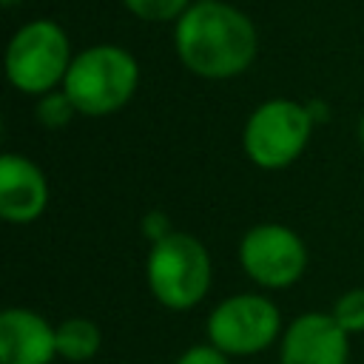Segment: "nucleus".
Wrapping results in <instances>:
<instances>
[{"label":"nucleus","instance_id":"obj_2","mask_svg":"<svg viewBox=\"0 0 364 364\" xmlns=\"http://www.w3.org/2000/svg\"><path fill=\"white\" fill-rule=\"evenodd\" d=\"M136 85H139L136 57L122 46L97 43L74 54L71 68L60 88L68 94L77 114L108 117L131 102Z\"/></svg>","mask_w":364,"mask_h":364},{"label":"nucleus","instance_id":"obj_8","mask_svg":"<svg viewBox=\"0 0 364 364\" xmlns=\"http://www.w3.org/2000/svg\"><path fill=\"white\" fill-rule=\"evenodd\" d=\"M350 344L333 313L299 316L282 338V364H347Z\"/></svg>","mask_w":364,"mask_h":364},{"label":"nucleus","instance_id":"obj_12","mask_svg":"<svg viewBox=\"0 0 364 364\" xmlns=\"http://www.w3.org/2000/svg\"><path fill=\"white\" fill-rule=\"evenodd\" d=\"M193 0H122L125 11L145 23H176Z\"/></svg>","mask_w":364,"mask_h":364},{"label":"nucleus","instance_id":"obj_11","mask_svg":"<svg viewBox=\"0 0 364 364\" xmlns=\"http://www.w3.org/2000/svg\"><path fill=\"white\" fill-rule=\"evenodd\" d=\"M100 350V330L88 318H65L57 324V355L65 361H88Z\"/></svg>","mask_w":364,"mask_h":364},{"label":"nucleus","instance_id":"obj_4","mask_svg":"<svg viewBox=\"0 0 364 364\" xmlns=\"http://www.w3.org/2000/svg\"><path fill=\"white\" fill-rule=\"evenodd\" d=\"M148 287L168 310H191L210 287V256L191 233H168L148 253Z\"/></svg>","mask_w":364,"mask_h":364},{"label":"nucleus","instance_id":"obj_16","mask_svg":"<svg viewBox=\"0 0 364 364\" xmlns=\"http://www.w3.org/2000/svg\"><path fill=\"white\" fill-rule=\"evenodd\" d=\"M358 139H361V145H364V117H361V122H358Z\"/></svg>","mask_w":364,"mask_h":364},{"label":"nucleus","instance_id":"obj_9","mask_svg":"<svg viewBox=\"0 0 364 364\" xmlns=\"http://www.w3.org/2000/svg\"><path fill=\"white\" fill-rule=\"evenodd\" d=\"M48 205L46 173L23 154L0 156V216L14 225L34 222Z\"/></svg>","mask_w":364,"mask_h":364},{"label":"nucleus","instance_id":"obj_13","mask_svg":"<svg viewBox=\"0 0 364 364\" xmlns=\"http://www.w3.org/2000/svg\"><path fill=\"white\" fill-rule=\"evenodd\" d=\"M333 318L338 321V327L347 336L364 333V287H353V290L341 293L338 301L333 304Z\"/></svg>","mask_w":364,"mask_h":364},{"label":"nucleus","instance_id":"obj_5","mask_svg":"<svg viewBox=\"0 0 364 364\" xmlns=\"http://www.w3.org/2000/svg\"><path fill=\"white\" fill-rule=\"evenodd\" d=\"M313 114L296 100H264L245 122L242 148L247 159L264 171H279L296 162L310 139Z\"/></svg>","mask_w":364,"mask_h":364},{"label":"nucleus","instance_id":"obj_3","mask_svg":"<svg viewBox=\"0 0 364 364\" xmlns=\"http://www.w3.org/2000/svg\"><path fill=\"white\" fill-rule=\"evenodd\" d=\"M71 60L74 51L65 28L54 20L37 17L11 34L6 46V77L17 91L43 97L63 85Z\"/></svg>","mask_w":364,"mask_h":364},{"label":"nucleus","instance_id":"obj_6","mask_svg":"<svg viewBox=\"0 0 364 364\" xmlns=\"http://www.w3.org/2000/svg\"><path fill=\"white\" fill-rule=\"evenodd\" d=\"M282 327L279 307L267 296L236 293L208 316V338L228 355H253L267 350Z\"/></svg>","mask_w":364,"mask_h":364},{"label":"nucleus","instance_id":"obj_1","mask_svg":"<svg viewBox=\"0 0 364 364\" xmlns=\"http://www.w3.org/2000/svg\"><path fill=\"white\" fill-rule=\"evenodd\" d=\"M179 63L202 80H230L250 68L259 51L253 20L225 0H193L173 23Z\"/></svg>","mask_w":364,"mask_h":364},{"label":"nucleus","instance_id":"obj_10","mask_svg":"<svg viewBox=\"0 0 364 364\" xmlns=\"http://www.w3.org/2000/svg\"><path fill=\"white\" fill-rule=\"evenodd\" d=\"M57 355V327L40 313L9 307L0 316V361L3 364H51Z\"/></svg>","mask_w":364,"mask_h":364},{"label":"nucleus","instance_id":"obj_7","mask_svg":"<svg viewBox=\"0 0 364 364\" xmlns=\"http://www.w3.org/2000/svg\"><path fill=\"white\" fill-rule=\"evenodd\" d=\"M242 270L262 287H290L307 267L304 242L284 225L264 222L250 228L239 245Z\"/></svg>","mask_w":364,"mask_h":364},{"label":"nucleus","instance_id":"obj_15","mask_svg":"<svg viewBox=\"0 0 364 364\" xmlns=\"http://www.w3.org/2000/svg\"><path fill=\"white\" fill-rule=\"evenodd\" d=\"M176 364H230V361H228V353H222L219 347H213V344H196V347L185 350L176 358Z\"/></svg>","mask_w":364,"mask_h":364},{"label":"nucleus","instance_id":"obj_17","mask_svg":"<svg viewBox=\"0 0 364 364\" xmlns=\"http://www.w3.org/2000/svg\"><path fill=\"white\" fill-rule=\"evenodd\" d=\"M0 3H3V6H6V9H11V6H17V3H20V0H0Z\"/></svg>","mask_w":364,"mask_h":364},{"label":"nucleus","instance_id":"obj_14","mask_svg":"<svg viewBox=\"0 0 364 364\" xmlns=\"http://www.w3.org/2000/svg\"><path fill=\"white\" fill-rule=\"evenodd\" d=\"M77 114V108L71 105L68 94L60 88V91H48L37 100V119L46 125V128H60L65 125L71 117Z\"/></svg>","mask_w":364,"mask_h":364}]
</instances>
